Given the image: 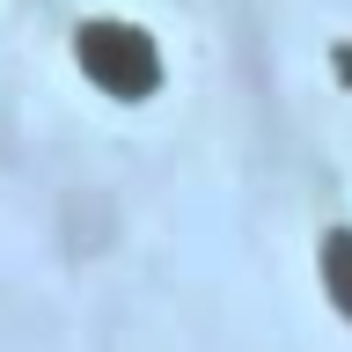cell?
Segmentation results:
<instances>
[{
    "mask_svg": "<svg viewBox=\"0 0 352 352\" xmlns=\"http://www.w3.org/2000/svg\"><path fill=\"white\" fill-rule=\"evenodd\" d=\"M74 59H81V74L103 96H118V103H140V96H154L162 88V44L140 30V22H118V15H96L74 30Z\"/></svg>",
    "mask_w": 352,
    "mask_h": 352,
    "instance_id": "obj_1",
    "label": "cell"
},
{
    "mask_svg": "<svg viewBox=\"0 0 352 352\" xmlns=\"http://www.w3.org/2000/svg\"><path fill=\"white\" fill-rule=\"evenodd\" d=\"M323 294H330V308L352 323V228H330L323 235Z\"/></svg>",
    "mask_w": 352,
    "mask_h": 352,
    "instance_id": "obj_2",
    "label": "cell"
},
{
    "mask_svg": "<svg viewBox=\"0 0 352 352\" xmlns=\"http://www.w3.org/2000/svg\"><path fill=\"white\" fill-rule=\"evenodd\" d=\"M338 74H345V81H352V44H345V52H338Z\"/></svg>",
    "mask_w": 352,
    "mask_h": 352,
    "instance_id": "obj_3",
    "label": "cell"
}]
</instances>
